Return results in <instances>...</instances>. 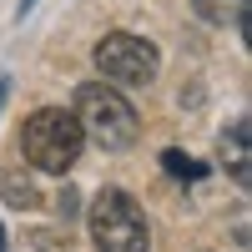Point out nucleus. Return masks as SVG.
Here are the masks:
<instances>
[{
    "label": "nucleus",
    "instance_id": "f257e3e1",
    "mask_svg": "<svg viewBox=\"0 0 252 252\" xmlns=\"http://www.w3.org/2000/svg\"><path fill=\"white\" fill-rule=\"evenodd\" d=\"M76 121H81V136L96 141L101 152H126V146H136V131H141V121L126 106V96L101 86V81L76 86Z\"/></svg>",
    "mask_w": 252,
    "mask_h": 252
},
{
    "label": "nucleus",
    "instance_id": "f03ea898",
    "mask_svg": "<svg viewBox=\"0 0 252 252\" xmlns=\"http://www.w3.org/2000/svg\"><path fill=\"white\" fill-rule=\"evenodd\" d=\"M81 146H86V136H81V121L76 111H61V106H46L35 111L26 126H20V152H26V161L35 166V172H71Z\"/></svg>",
    "mask_w": 252,
    "mask_h": 252
},
{
    "label": "nucleus",
    "instance_id": "7ed1b4c3",
    "mask_svg": "<svg viewBox=\"0 0 252 252\" xmlns=\"http://www.w3.org/2000/svg\"><path fill=\"white\" fill-rule=\"evenodd\" d=\"M86 217H91V242L101 252H146L152 247V232H146V217H141L136 197L116 192V187L96 192Z\"/></svg>",
    "mask_w": 252,
    "mask_h": 252
},
{
    "label": "nucleus",
    "instance_id": "20e7f679",
    "mask_svg": "<svg viewBox=\"0 0 252 252\" xmlns=\"http://www.w3.org/2000/svg\"><path fill=\"white\" fill-rule=\"evenodd\" d=\"M96 71L116 81V86H146V81H157L161 71V56L146 35H126V31H111L96 40Z\"/></svg>",
    "mask_w": 252,
    "mask_h": 252
},
{
    "label": "nucleus",
    "instance_id": "39448f33",
    "mask_svg": "<svg viewBox=\"0 0 252 252\" xmlns=\"http://www.w3.org/2000/svg\"><path fill=\"white\" fill-rule=\"evenodd\" d=\"M222 166L232 172V182H237V187H247V182H252V157H247V121H237L232 131L222 136Z\"/></svg>",
    "mask_w": 252,
    "mask_h": 252
},
{
    "label": "nucleus",
    "instance_id": "423d86ee",
    "mask_svg": "<svg viewBox=\"0 0 252 252\" xmlns=\"http://www.w3.org/2000/svg\"><path fill=\"white\" fill-rule=\"evenodd\" d=\"M192 10L207 20V26H237L247 0H192Z\"/></svg>",
    "mask_w": 252,
    "mask_h": 252
},
{
    "label": "nucleus",
    "instance_id": "0eeeda50",
    "mask_svg": "<svg viewBox=\"0 0 252 252\" xmlns=\"http://www.w3.org/2000/svg\"><path fill=\"white\" fill-rule=\"evenodd\" d=\"M161 166H166L177 182H202V177H207V166L192 161V157H182V152H161Z\"/></svg>",
    "mask_w": 252,
    "mask_h": 252
},
{
    "label": "nucleus",
    "instance_id": "6e6552de",
    "mask_svg": "<svg viewBox=\"0 0 252 252\" xmlns=\"http://www.w3.org/2000/svg\"><path fill=\"white\" fill-rule=\"evenodd\" d=\"M5 96H10V81H0V106H5Z\"/></svg>",
    "mask_w": 252,
    "mask_h": 252
},
{
    "label": "nucleus",
    "instance_id": "1a4fd4ad",
    "mask_svg": "<svg viewBox=\"0 0 252 252\" xmlns=\"http://www.w3.org/2000/svg\"><path fill=\"white\" fill-rule=\"evenodd\" d=\"M31 5H35V0H20V15H26V10H31Z\"/></svg>",
    "mask_w": 252,
    "mask_h": 252
},
{
    "label": "nucleus",
    "instance_id": "9d476101",
    "mask_svg": "<svg viewBox=\"0 0 252 252\" xmlns=\"http://www.w3.org/2000/svg\"><path fill=\"white\" fill-rule=\"evenodd\" d=\"M0 252H5V227H0Z\"/></svg>",
    "mask_w": 252,
    "mask_h": 252
}]
</instances>
